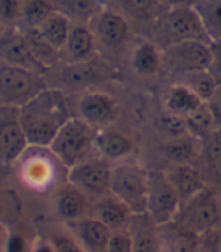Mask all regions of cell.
Listing matches in <instances>:
<instances>
[{
  "mask_svg": "<svg viewBox=\"0 0 221 252\" xmlns=\"http://www.w3.org/2000/svg\"><path fill=\"white\" fill-rule=\"evenodd\" d=\"M184 228L203 234L221 228V192L206 186L189 201L181 205V210L173 220Z\"/></svg>",
  "mask_w": 221,
  "mask_h": 252,
  "instance_id": "obj_3",
  "label": "cell"
},
{
  "mask_svg": "<svg viewBox=\"0 0 221 252\" xmlns=\"http://www.w3.org/2000/svg\"><path fill=\"white\" fill-rule=\"evenodd\" d=\"M25 251V239L21 236H11L8 240V252H23Z\"/></svg>",
  "mask_w": 221,
  "mask_h": 252,
  "instance_id": "obj_40",
  "label": "cell"
},
{
  "mask_svg": "<svg viewBox=\"0 0 221 252\" xmlns=\"http://www.w3.org/2000/svg\"><path fill=\"white\" fill-rule=\"evenodd\" d=\"M37 31L52 49L59 50L65 47V44H67V39L72 31L70 18L56 11L53 15H50L44 21Z\"/></svg>",
  "mask_w": 221,
  "mask_h": 252,
  "instance_id": "obj_24",
  "label": "cell"
},
{
  "mask_svg": "<svg viewBox=\"0 0 221 252\" xmlns=\"http://www.w3.org/2000/svg\"><path fill=\"white\" fill-rule=\"evenodd\" d=\"M28 147V139L18 121V107L6 106L0 112V162H15Z\"/></svg>",
  "mask_w": 221,
  "mask_h": 252,
  "instance_id": "obj_10",
  "label": "cell"
},
{
  "mask_svg": "<svg viewBox=\"0 0 221 252\" xmlns=\"http://www.w3.org/2000/svg\"><path fill=\"white\" fill-rule=\"evenodd\" d=\"M79 118L91 127H105L110 124L117 117V104L106 94L91 93L80 98Z\"/></svg>",
  "mask_w": 221,
  "mask_h": 252,
  "instance_id": "obj_13",
  "label": "cell"
},
{
  "mask_svg": "<svg viewBox=\"0 0 221 252\" xmlns=\"http://www.w3.org/2000/svg\"><path fill=\"white\" fill-rule=\"evenodd\" d=\"M208 73L212 76L215 83L221 86V41L211 42V63Z\"/></svg>",
  "mask_w": 221,
  "mask_h": 252,
  "instance_id": "obj_36",
  "label": "cell"
},
{
  "mask_svg": "<svg viewBox=\"0 0 221 252\" xmlns=\"http://www.w3.org/2000/svg\"><path fill=\"white\" fill-rule=\"evenodd\" d=\"M112 166L105 158H90L69 171V183L86 196L102 198L109 193Z\"/></svg>",
  "mask_w": 221,
  "mask_h": 252,
  "instance_id": "obj_7",
  "label": "cell"
},
{
  "mask_svg": "<svg viewBox=\"0 0 221 252\" xmlns=\"http://www.w3.org/2000/svg\"><path fill=\"white\" fill-rule=\"evenodd\" d=\"M106 252H134V240L130 233L121 230L110 234Z\"/></svg>",
  "mask_w": 221,
  "mask_h": 252,
  "instance_id": "obj_34",
  "label": "cell"
},
{
  "mask_svg": "<svg viewBox=\"0 0 221 252\" xmlns=\"http://www.w3.org/2000/svg\"><path fill=\"white\" fill-rule=\"evenodd\" d=\"M186 124H188V131L189 134L198 137V139H206V137L215 131V126L212 121L211 113L206 107V104H203L197 112H194L191 117L186 118Z\"/></svg>",
  "mask_w": 221,
  "mask_h": 252,
  "instance_id": "obj_31",
  "label": "cell"
},
{
  "mask_svg": "<svg viewBox=\"0 0 221 252\" xmlns=\"http://www.w3.org/2000/svg\"><path fill=\"white\" fill-rule=\"evenodd\" d=\"M164 31L170 38V44L184 41L211 42L200 18L191 5L168 8L164 17Z\"/></svg>",
  "mask_w": 221,
  "mask_h": 252,
  "instance_id": "obj_8",
  "label": "cell"
},
{
  "mask_svg": "<svg viewBox=\"0 0 221 252\" xmlns=\"http://www.w3.org/2000/svg\"><path fill=\"white\" fill-rule=\"evenodd\" d=\"M161 128L168 136V139L189 133L186 120L182 117H178V115H173V113H168V112H165L161 117Z\"/></svg>",
  "mask_w": 221,
  "mask_h": 252,
  "instance_id": "obj_33",
  "label": "cell"
},
{
  "mask_svg": "<svg viewBox=\"0 0 221 252\" xmlns=\"http://www.w3.org/2000/svg\"><path fill=\"white\" fill-rule=\"evenodd\" d=\"M132 66L140 76H154L162 66V58L151 42H143L132 58Z\"/></svg>",
  "mask_w": 221,
  "mask_h": 252,
  "instance_id": "obj_27",
  "label": "cell"
},
{
  "mask_svg": "<svg viewBox=\"0 0 221 252\" xmlns=\"http://www.w3.org/2000/svg\"><path fill=\"white\" fill-rule=\"evenodd\" d=\"M191 6L200 18L209 41H221V0H192Z\"/></svg>",
  "mask_w": 221,
  "mask_h": 252,
  "instance_id": "obj_25",
  "label": "cell"
},
{
  "mask_svg": "<svg viewBox=\"0 0 221 252\" xmlns=\"http://www.w3.org/2000/svg\"><path fill=\"white\" fill-rule=\"evenodd\" d=\"M67 101L58 91L44 89L18 107V121L32 147H49L59 128L70 120Z\"/></svg>",
  "mask_w": 221,
  "mask_h": 252,
  "instance_id": "obj_1",
  "label": "cell"
},
{
  "mask_svg": "<svg viewBox=\"0 0 221 252\" xmlns=\"http://www.w3.org/2000/svg\"><path fill=\"white\" fill-rule=\"evenodd\" d=\"M93 218L100 220L110 231H121L130 225L132 212L114 195H105L97 198L93 207Z\"/></svg>",
  "mask_w": 221,
  "mask_h": 252,
  "instance_id": "obj_14",
  "label": "cell"
},
{
  "mask_svg": "<svg viewBox=\"0 0 221 252\" xmlns=\"http://www.w3.org/2000/svg\"><path fill=\"white\" fill-rule=\"evenodd\" d=\"M55 12L53 0H23L21 17L31 29H38Z\"/></svg>",
  "mask_w": 221,
  "mask_h": 252,
  "instance_id": "obj_29",
  "label": "cell"
},
{
  "mask_svg": "<svg viewBox=\"0 0 221 252\" xmlns=\"http://www.w3.org/2000/svg\"><path fill=\"white\" fill-rule=\"evenodd\" d=\"M147 174L134 162H120L112 168L109 193L118 198L132 215L147 213Z\"/></svg>",
  "mask_w": 221,
  "mask_h": 252,
  "instance_id": "obj_4",
  "label": "cell"
},
{
  "mask_svg": "<svg viewBox=\"0 0 221 252\" xmlns=\"http://www.w3.org/2000/svg\"><path fill=\"white\" fill-rule=\"evenodd\" d=\"M162 252H197L200 234H197L179 223L171 222L158 226Z\"/></svg>",
  "mask_w": 221,
  "mask_h": 252,
  "instance_id": "obj_16",
  "label": "cell"
},
{
  "mask_svg": "<svg viewBox=\"0 0 221 252\" xmlns=\"http://www.w3.org/2000/svg\"><path fill=\"white\" fill-rule=\"evenodd\" d=\"M94 20L96 33L103 44L109 47H118L126 41L129 35V26L123 15L112 11H102Z\"/></svg>",
  "mask_w": 221,
  "mask_h": 252,
  "instance_id": "obj_18",
  "label": "cell"
},
{
  "mask_svg": "<svg viewBox=\"0 0 221 252\" xmlns=\"http://www.w3.org/2000/svg\"><path fill=\"white\" fill-rule=\"evenodd\" d=\"M0 61L37 74L44 73L42 62L32 53L26 38L15 32L2 33L0 36Z\"/></svg>",
  "mask_w": 221,
  "mask_h": 252,
  "instance_id": "obj_11",
  "label": "cell"
},
{
  "mask_svg": "<svg viewBox=\"0 0 221 252\" xmlns=\"http://www.w3.org/2000/svg\"><path fill=\"white\" fill-rule=\"evenodd\" d=\"M184 85H186L191 91H194L205 103L211 98V95L218 88V85L215 83V80L208 71H195V73L184 74Z\"/></svg>",
  "mask_w": 221,
  "mask_h": 252,
  "instance_id": "obj_30",
  "label": "cell"
},
{
  "mask_svg": "<svg viewBox=\"0 0 221 252\" xmlns=\"http://www.w3.org/2000/svg\"><path fill=\"white\" fill-rule=\"evenodd\" d=\"M76 223L77 239L85 252H106L112 231L93 216H85Z\"/></svg>",
  "mask_w": 221,
  "mask_h": 252,
  "instance_id": "obj_17",
  "label": "cell"
},
{
  "mask_svg": "<svg viewBox=\"0 0 221 252\" xmlns=\"http://www.w3.org/2000/svg\"><path fill=\"white\" fill-rule=\"evenodd\" d=\"M203 104L205 101L184 83L173 85L165 98V110L185 120L191 117L194 112H197Z\"/></svg>",
  "mask_w": 221,
  "mask_h": 252,
  "instance_id": "obj_21",
  "label": "cell"
},
{
  "mask_svg": "<svg viewBox=\"0 0 221 252\" xmlns=\"http://www.w3.org/2000/svg\"><path fill=\"white\" fill-rule=\"evenodd\" d=\"M120 8L130 17L147 20L154 15L159 0H117Z\"/></svg>",
  "mask_w": 221,
  "mask_h": 252,
  "instance_id": "obj_32",
  "label": "cell"
},
{
  "mask_svg": "<svg viewBox=\"0 0 221 252\" xmlns=\"http://www.w3.org/2000/svg\"><path fill=\"white\" fill-rule=\"evenodd\" d=\"M205 163L203 175L208 185L221 192V130L212 131L203 139L202 157Z\"/></svg>",
  "mask_w": 221,
  "mask_h": 252,
  "instance_id": "obj_22",
  "label": "cell"
},
{
  "mask_svg": "<svg viewBox=\"0 0 221 252\" xmlns=\"http://www.w3.org/2000/svg\"><path fill=\"white\" fill-rule=\"evenodd\" d=\"M211 117H212V121H214V126L217 130H221V86H218L215 89V93L211 95V98L205 103Z\"/></svg>",
  "mask_w": 221,
  "mask_h": 252,
  "instance_id": "obj_39",
  "label": "cell"
},
{
  "mask_svg": "<svg viewBox=\"0 0 221 252\" xmlns=\"http://www.w3.org/2000/svg\"><path fill=\"white\" fill-rule=\"evenodd\" d=\"M94 148L105 160H123L134 151V142L123 133L99 130L94 133Z\"/></svg>",
  "mask_w": 221,
  "mask_h": 252,
  "instance_id": "obj_20",
  "label": "cell"
},
{
  "mask_svg": "<svg viewBox=\"0 0 221 252\" xmlns=\"http://www.w3.org/2000/svg\"><path fill=\"white\" fill-rule=\"evenodd\" d=\"M94 133L90 124L72 117L59 128L49 148L64 166L72 169L90 160L91 151L96 150Z\"/></svg>",
  "mask_w": 221,
  "mask_h": 252,
  "instance_id": "obj_2",
  "label": "cell"
},
{
  "mask_svg": "<svg viewBox=\"0 0 221 252\" xmlns=\"http://www.w3.org/2000/svg\"><path fill=\"white\" fill-rule=\"evenodd\" d=\"M167 56L174 66L184 74L195 71H208L211 63V42L184 41L168 45Z\"/></svg>",
  "mask_w": 221,
  "mask_h": 252,
  "instance_id": "obj_9",
  "label": "cell"
},
{
  "mask_svg": "<svg viewBox=\"0 0 221 252\" xmlns=\"http://www.w3.org/2000/svg\"><path fill=\"white\" fill-rule=\"evenodd\" d=\"M44 89L39 74L0 61V100L6 106H25Z\"/></svg>",
  "mask_w": 221,
  "mask_h": 252,
  "instance_id": "obj_5",
  "label": "cell"
},
{
  "mask_svg": "<svg viewBox=\"0 0 221 252\" xmlns=\"http://www.w3.org/2000/svg\"><path fill=\"white\" fill-rule=\"evenodd\" d=\"M58 12L77 21H90L100 14L99 0H53Z\"/></svg>",
  "mask_w": 221,
  "mask_h": 252,
  "instance_id": "obj_28",
  "label": "cell"
},
{
  "mask_svg": "<svg viewBox=\"0 0 221 252\" xmlns=\"http://www.w3.org/2000/svg\"><path fill=\"white\" fill-rule=\"evenodd\" d=\"M181 210L179 196L167 178L165 171L153 169L147 174V216L156 226L171 223Z\"/></svg>",
  "mask_w": 221,
  "mask_h": 252,
  "instance_id": "obj_6",
  "label": "cell"
},
{
  "mask_svg": "<svg viewBox=\"0 0 221 252\" xmlns=\"http://www.w3.org/2000/svg\"><path fill=\"white\" fill-rule=\"evenodd\" d=\"M197 252H221V228L200 234Z\"/></svg>",
  "mask_w": 221,
  "mask_h": 252,
  "instance_id": "obj_35",
  "label": "cell"
},
{
  "mask_svg": "<svg viewBox=\"0 0 221 252\" xmlns=\"http://www.w3.org/2000/svg\"><path fill=\"white\" fill-rule=\"evenodd\" d=\"M203 141L192 134L171 137L164 145V156L171 165H194L202 157Z\"/></svg>",
  "mask_w": 221,
  "mask_h": 252,
  "instance_id": "obj_15",
  "label": "cell"
},
{
  "mask_svg": "<svg viewBox=\"0 0 221 252\" xmlns=\"http://www.w3.org/2000/svg\"><path fill=\"white\" fill-rule=\"evenodd\" d=\"M134 252H162L158 226L147 215H134L129 225Z\"/></svg>",
  "mask_w": 221,
  "mask_h": 252,
  "instance_id": "obj_19",
  "label": "cell"
},
{
  "mask_svg": "<svg viewBox=\"0 0 221 252\" xmlns=\"http://www.w3.org/2000/svg\"><path fill=\"white\" fill-rule=\"evenodd\" d=\"M0 36H2V20H0Z\"/></svg>",
  "mask_w": 221,
  "mask_h": 252,
  "instance_id": "obj_43",
  "label": "cell"
},
{
  "mask_svg": "<svg viewBox=\"0 0 221 252\" xmlns=\"http://www.w3.org/2000/svg\"><path fill=\"white\" fill-rule=\"evenodd\" d=\"M69 55L76 61H86L94 53V35L83 25H73L67 44H65Z\"/></svg>",
  "mask_w": 221,
  "mask_h": 252,
  "instance_id": "obj_26",
  "label": "cell"
},
{
  "mask_svg": "<svg viewBox=\"0 0 221 252\" xmlns=\"http://www.w3.org/2000/svg\"><path fill=\"white\" fill-rule=\"evenodd\" d=\"M56 212L58 215L69 222H77L86 216L88 212V196L79 189L69 185L59 190L56 196Z\"/></svg>",
  "mask_w": 221,
  "mask_h": 252,
  "instance_id": "obj_23",
  "label": "cell"
},
{
  "mask_svg": "<svg viewBox=\"0 0 221 252\" xmlns=\"http://www.w3.org/2000/svg\"><path fill=\"white\" fill-rule=\"evenodd\" d=\"M159 2L165 3L168 8H176V6H184V5H191L192 0H159Z\"/></svg>",
  "mask_w": 221,
  "mask_h": 252,
  "instance_id": "obj_41",
  "label": "cell"
},
{
  "mask_svg": "<svg viewBox=\"0 0 221 252\" xmlns=\"http://www.w3.org/2000/svg\"><path fill=\"white\" fill-rule=\"evenodd\" d=\"M50 245L53 246L55 252H85L80 243L65 234H53L50 237Z\"/></svg>",
  "mask_w": 221,
  "mask_h": 252,
  "instance_id": "obj_37",
  "label": "cell"
},
{
  "mask_svg": "<svg viewBox=\"0 0 221 252\" xmlns=\"http://www.w3.org/2000/svg\"><path fill=\"white\" fill-rule=\"evenodd\" d=\"M23 0H0V20L14 21L21 15Z\"/></svg>",
  "mask_w": 221,
  "mask_h": 252,
  "instance_id": "obj_38",
  "label": "cell"
},
{
  "mask_svg": "<svg viewBox=\"0 0 221 252\" xmlns=\"http://www.w3.org/2000/svg\"><path fill=\"white\" fill-rule=\"evenodd\" d=\"M165 174L173 189L179 196L181 205L208 186V181L202 169L195 165H171L165 171Z\"/></svg>",
  "mask_w": 221,
  "mask_h": 252,
  "instance_id": "obj_12",
  "label": "cell"
},
{
  "mask_svg": "<svg viewBox=\"0 0 221 252\" xmlns=\"http://www.w3.org/2000/svg\"><path fill=\"white\" fill-rule=\"evenodd\" d=\"M34 252H55V249H53V246L49 242V243H41V245H38Z\"/></svg>",
  "mask_w": 221,
  "mask_h": 252,
  "instance_id": "obj_42",
  "label": "cell"
}]
</instances>
